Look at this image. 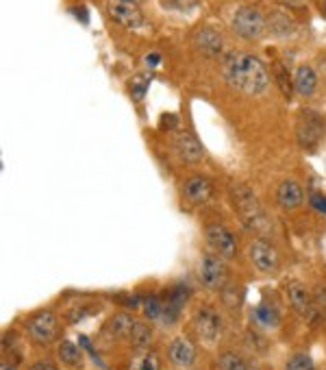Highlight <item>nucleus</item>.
<instances>
[{"mask_svg":"<svg viewBox=\"0 0 326 370\" xmlns=\"http://www.w3.org/2000/svg\"><path fill=\"white\" fill-rule=\"evenodd\" d=\"M57 316L50 309H39L33 316L26 320V331L35 345H50L57 338Z\"/></svg>","mask_w":326,"mask_h":370,"instance_id":"nucleus-5","label":"nucleus"},{"mask_svg":"<svg viewBox=\"0 0 326 370\" xmlns=\"http://www.w3.org/2000/svg\"><path fill=\"white\" fill-rule=\"evenodd\" d=\"M205 238L211 253L220 255L222 259H233L237 255V242L235 236L230 233L228 227H224L222 223H211L205 229Z\"/></svg>","mask_w":326,"mask_h":370,"instance_id":"nucleus-7","label":"nucleus"},{"mask_svg":"<svg viewBox=\"0 0 326 370\" xmlns=\"http://www.w3.org/2000/svg\"><path fill=\"white\" fill-rule=\"evenodd\" d=\"M148 85H151V74H138V76L131 81V85H129L131 96H133L135 101H142L144 96H146V92H148Z\"/></svg>","mask_w":326,"mask_h":370,"instance_id":"nucleus-26","label":"nucleus"},{"mask_svg":"<svg viewBox=\"0 0 326 370\" xmlns=\"http://www.w3.org/2000/svg\"><path fill=\"white\" fill-rule=\"evenodd\" d=\"M174 150H176V155L187 163H198L202 155H205L200 142L194 138V133H189V131H179L174 135Z\"/></svg>","mask_w":326,"mask_h":370,"instance_id":"nucleus-11","label":"nucleus"},{"mask_svg":"<svg viewBox=\"0 0 326 370\" xmlns=\"http://www.w3.org/2000/svg\"><path fill=\"white\" fill-rule=\"evenodd\" d=\"M230 201H233V207L237 209L241 223L248 229H252V231H268L270 229L268 214L263 212L261 203L254 196L252 189H248L241 183H233L230 185Z\"/></svg>","mask_w":326,"mask_h":370,"instance_id":"nucleus-2","label":"nucleus"},{"mask_svg":"<svg viewBox=\"0 0 326 370\" xmlns=\"http://www.w3.org/2000/svg\"><path fill=\"white\" fill-rule=\"evenodd\" d=\"M252 320L259 325V327H276L281 322V316H279V311L274 307H268V305H257L252 309Z\"/></svg>","mask_w":326,"mask_h":370,"instance_id":"nucleus-21","label":"nucleus"},{"mask_svg":"<svg viewBox=\"0 0 326 370\" xmlns=\"http://www.w3.org/2000/svg\"><path fill=\"white\" fill-rule=\"evenodd\" d=\"M222 298L230 309H237L243 300V290L241 287H226V290H222Z\"/></svg>","mask_w":326,"mask_h":370,"instance_id":"nucleus-28","label":"nucleus"},{"mask_svg":"<svg viewBox=\"0 0 326 370\" xmlns=\"http://www.w3.org/2000/svg\"><path fill=\"white\" fill-rule=\"evenodd\" d=\"M211 192H213L211 181L202 174H192L183 183V196H185L187 203H192V205L207 203L211 198Z\"/></svg>","mask_w":326,"mask_h":370,"instance_id":"nucleus-12","label":"nucleus"},{"mask_svg":"<svg viewBox=\"0 0 326 370\" xmlns=\"http://www.w3.org/2000/svg\"><path fill=\"white\" fill-rule=\"evenodd\" d=\"M226 275H228V270H226V264L220 255H215V253L202 255L200 264H198V279L207 290H222Z\"/></svg>","mask_w":326,"mask_h":370,"instance_id":"nucleus-6","label":"nucleus"},{"mask_svg":"<svg viewBox=\"0 0 326 370\" xmlns=\"http://www.w3.org/2000/svg\"><path fill=\"white\" fill-rule=\"evenodd\" d=\"M294 88L301 96H311L318 88V76L311 65H301L294 74Z\"/></svg>","mask_w":326,"mask_h":370,"instance_id":"nucleus-17","label":"nucleus"},{"mask_svg":"<svg viewBox=\"0 0 326 370\" xmlns=\"http://www.w3.org/2000/svg\"><path fill=\"white\" fill-rule=\"evenodd\" d=\"M168 358L176 368L187 370V368H192L194 362H196V349L187 338L179 336V338L172 340V345L168 349Z\"/></svg>","mask_w":326,"mask_h":370,"instance_id":"nucleus-13","label":"nucleus"},{"mask_svg":"<svg viewBox=\"0 0 326 370\" xmlns=\"http://www.w3.org/2000/svg\"><path fill=\"white\" fill-rule=\"evenodd\" d=\"M309 203H311V207L318 209L320 214L326 216V196H324V194H318V192H316V194L309 196Z\"/></svg>","mask_w":326,"mask_h":370,"instance_id":"nucleus-29","label":"nucleus"},{"mask_svg":"<svg viewBox=\"0 0 326 370\" xmlns=\"http://www.w3.org/2000/svg\"><path fill=\"white\" fill-rule=\"evenodd\" d=\"M285 370H314V360L309 353H294L285 364Z\"/></svg>","mask_w":326,"mask_h":370,"instance_id":"nucleus-25","label":"nucleus"},{"mask_svg":"<svg viewBox=\"0 0 326 370\" xmlns=\"http://www.w3.org/2000/svg\"><path fill=\"white\" fill-rule=\"evenodd\" d=\"M311 322L326 320V285L318 287V292L314 294V309H311Z\"/></svg>","mask_w":326,"mask_h":370,"instance_id":"nucleus-24","label":"nucleus"},{"mask_svg":"<svg viewBox=\"0 0 326 370\" xmlns=\"http://www.w3.org/2000/svg\"><path fill=\"white\" fill-rule=\"evenodd\" d=\"M194 46L202 52V54H207V57H215V54H220L222 52V35L213 31V29H200L194 33Z\"/></svg>","mask_w":326,"mask_h":370,"instance_id":"nucleus-15","label":"nucleus"},{"mask_svg":"<svg viewBox=\"0 0 326 370\" xmlns=\"http://www.w3.org/2000/svg\"><path fill=\"white\" fill-rule=\"evenodd\" d=\"M303 187L298 185L296 181L287 179V181H283L276 189V203L281 205L283 209H296V207H301L303 205Z\"/></svg>","mask_w":326,"mask_h":370,"instance_id":"nucleus-16","label":"nucleus"},{"mask_svg":"<svg viewBox=\"0 0 326 370\" xmlns=\"http://www.w3.org/2000/svg\"><path fill=\"white\" fill-rule=\"evenodd\" d=\"M144 314L148 320H161L163 316V300L157 296H148L144 300Z\"/></svg>","mask_w":326,"mask_h":370,"instance_id":"nucleus-27","label":"nucleus"},{"mask_svg":"<svg viewBox=\"0 0 326 370\" xmlns=\"http://www.w3.org/2000/svg\"><path fill=\"white\" fill-rule=\"evenodd\" d=\"M0 370H16V366L9 364L7 360H3V364H0Z\"/></svg>","mask_w":326,"mask_h":370,"instance_id":"nucleus-32","label":"nucleus"},{"mask_svg":"<svg viewBox=\"0 0 326 370\" xmlns=\"http://www.w3.org/2000/svg\"><path fill=\"white\" fill-rule=\"evenodd\" d=\"M127 370H161V362H159V355L153 351H138L131 358Z\"/></svg>","mask_w":326,"mask_h":370,"instance_id":"nucleus-19","label":"nucleus"},{"mask_svg":"<svg viewBox=\"0 0 326 370\" xmlns=\"http://www.w3.org/2000/svg\"><path fill=\"white\" fill-rule=\"evenodd\" d=\"M287 296H290L292 307L301 314V316H305V318L311 316V309H314V296L309 294L305 283H301V281L287 283Z\"/></svg>","mask_w":326,"mask_h":370,"instance_id":"nucleus-14","label":"nucleus"},{"mask_svg":"<svg viewBox=\"0 0 326 370\" xmlns=\"http://www.w3.org/2000/svg\"><path fill=\"white\" fill-rule=\"evenodd\" d=\"M324 138V118L316 112H303L296 125V140L303 148L314 150Z\"/></svg>","mask_w":326,"mask_h":370,"instance_id":"nucleus-4","label":"nucleus"},{"mask_svg":"<svg viewBox=\"0 0 326 370\" xmlns=\"http://www.w3.org/2000/svg\"><path fill=\"white\" fill-rule=\"evenodd\" d=\"M217 370H248V366L239 353L224 351L220 358H217Z\"/></svg>","mask_w":326,"mask_h":370,"instance_id":"nucleus-23","label":"nucleus"},{"mask_svg":"<svg viewBox=\"0 0 326 370\" xmlns=\"http://www.w3.org/2000/svg\"><path fill=\"white\" fill-rule=\"evenodd\" d=\"M135 322H138V320H133L131 314L120 311V314H116L113 318H109L105 331L109 336H113V338H129L131 331H133V327H135Z\"/></svg>","mask_w":326,"mask_h":370,"instance_id":"nucleus-18","label":"nucleus"},{"mask_svg":"<svg viewBox=\"0 0 326 370\" xmlns=\"http://www.w3.org/2000/svg\"><path fill=\"white\" fill-rule=\"evenodd\" d=\"M129 340H131V345H133L135 349H138V351H144V349H148V345H151V340H153L151 325L135 322V327H133V331H131Z\"/></svg>","mask_w":326,"mask_h":370,"instance_id":"nucleus-22","label":"nucleus"},{"mask_svg":"<svg viewBox=\"0 0 326 370\" xmlns=\"http://www.w3.org/2000/svg\"><path fill=\"white\" fill-rule=\"evenodd\" d=\"M248 257H250L252 266L259 272H263V275H274L281 266L279 251L265 240H254L248 246Z\"/></svg>","mask_w":326,"mask_h":370,"instance_id":"nucleus-8","label":"nucleus"},{"mask_svg":"<svg viewBox=\"0 0 326 370\" xmlns=\"http://www.w3.org/2000/svg\"><path fill=\"white\" fill-rule=\"evenodd\" d=\"M194 327H196V333L200 336V340L205 345H213L222 331V318L213 307H200L194 316Z\"/></svg>","mask_w":326,"mask_h":370,"instance_id":"nucleus-10","label":"nucleus"},{"mask_svg":"<svg viewBox=\"0 0 326 370\" xmlns=\"http://www.w3.org/2000/svg\"><path fill=\"white\" fill-rule=\"evenodd\" d=\"M57 355L65 366H78L83 362V351H80L72 340H61Z\"/></svg>","mask_w":326,"mask_h":370,"instance_id":"nucleus-20","label":"nucleus"},{"mask_svg":"<svg viewBox=\"0 0 326 370\" xmlns=\"http://www.w3.org/2000/svg\"><path fill=\"white\" fill-rule=\"evenodd\" d=\"M322 13L326 16V0H322Z\"/></svg>","mask_w":326,"mask_h":370,"instance_id":"nucleus-33","label":"nucleus"},{"mask_svg":"<svg viewBox=\"0 0 326 370\" xmlns=\"http://www.w3.org/2000/svg\"><path fill=\"white\" fill-rule=\"evenodd\" d=\"M107 11L113 18V22L124 26V29H138V26L144 24L140 7L131 3V0H107Z\"/></svg>","mask_w":326,"mask_h":370,"instance_id":"nucleus-9","label":"nucleus"},{"mask_svg":"<svg viewBox=\"0 0 326 370\" xmlns=\"http://www.w3.org/2000/svg\"><path fill=\"white\" fill-rule=\"evenodd\" d=\"M159 61H161V57H159V54H157V52H153V54H148V57H146V63H148V65H151V68L159 65Z\"/></svg>","mask_w":326,"mask_h":370,"instance_id":"nucleus-31","label":"nucleus"},{"mask_svg":"<svg viewBox=\"0 0 326 370\" xmlns=\"http://www.w3.org/2000/svg\"><path fill=\"white\" fill-rule=\"evenodd\" d=\"M29 370H57V366L52 362H35Z\"/></svg>","mask_w":326,"mask_h":370,"instance_id":"nucleus-30","label":"nucleus"},{"mask_svg":"<svg viewBox=\"0 0 326 370\" xmlns=\"http://www.w3.org/2000/svg\"><path fill=\"white\" fill-rule=\"evenodd\" d=\"M233 31L241 39H259L265 33V18L259 9L254 7H241L233 16Z\"/></svg>","mask_w":326,"mask_h":370,"instance_id":"nucleus-3","label":"nucleus"},{"mask_svg":"<svg viewBox=\"0 0 326 370\" xmlns=\"http://www.w3.org/2000/svg\"><path fill=\"white\" fill-rule=\"evenodd\" d=\"M222 74L230 88L243 94H261L270 85L265 63L248 52H228L222 59Z\"/></svg>","mask_w":326,"mask_h":370,"instance_id":"nucleus-1","label":"nucleus"}]
</instances>
